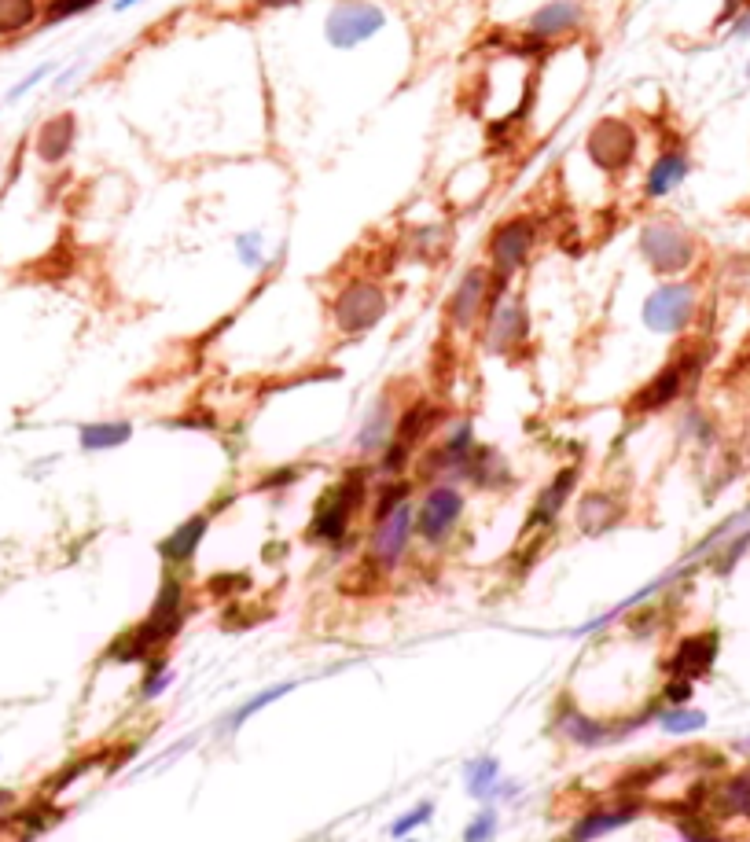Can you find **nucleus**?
Here are the masks:
<instances>
[{
  "instance_id": "f03ea898",
  "label": "nucleus",
  "mask_w": 750,
  "mask_h": 842,
  "mask_svg": "<svg viewBox=\"0 0 750 842\" xmlns=\"http://www.w3.org/2000/svg\"><path fill=\"white\" fill-rule=\"evenodd\" d=\"M640 258L651 265L655 276H681L699 262V239L677 217H651L640 228Z\"/></svg>"
},
{
  "instance_id": "9d476101",
  "label": "nucleus",
  "mask_w": 750,
  "mask_h": 842,
  "mask_svg": "<svg viewBox=\"0 0 750 842\" xmlns=\"http://www.w3.org/2000/svg\"><path fill=\"white\" fill-rule=\"evenodd\" d=\"M412 534H416V512H412V504L405 501V504H398L387 519H379V523L372 526V537H368V567H372L375 574L394 570L401 559H405V548H409Z\"/></svg>"
},
{
  "instance_id": "7c9ffc66",
  "label": "nucleus",
  "mask_w": 750,
  "mask_h": 842,
  "mask_svg": "<svg viewBox=\"0 0 750 842\" xmlns=\"http://www.w3.org/2000/svg\"><path fill=\"white\" fill-rule=\"evenodd\" d=\"M89 8H96V0H48L45 12H41V23H67V19H74V15L89 12Z\"/></svg>"
},
{
  "instance_id": "5701e85b",
  "label": "nucleus",
  "mask_w": 750,
  "mask_h": 842,
  "mask_svg": "<svg viewBox=\"0 0 750 842\" xmlns=\"http://www.w3.org/2000/svg\"><path fill=\"white\" fill-rule=\"evenodd\" d=\"M559 732H563L567 740L581 743V747H600V743H607V740H618L614 729H607L600 721L585 717L581 710H574V706H563V714H559Z\"/></svg>"
},
{
  "instance_id": "20e7f679",
  "label": "nucleus",
  "mask_w": 750,
  "mask_h": 842,
  "mask_svg": "<svg viewBox=\"0 0 750 842\" xmlns=\"http://www.w3.org/2000/svg\"><path fill=\"white\" fill-rule=\"evenodd\" d=\"M364 497H368V478H364L361 467H353V471H346V475L324 493V501L317 504L313 523H309V541H324V545L342 541L346 530H350V519L364 504Z\"/></svg>"
},
{
  "instance_id": "0eeeda50",
  "label": "nucleus",
  "mask_w": 750,
  "mask_h": 842,
  "mask_svg": "<svg viewBox=\"0 0 750 842\" xmlns=\"http://www.w3.org/2000/svg\"><path fill=\"white\" fill-rule=\"evenodd\" d=\"M383 317H387V291L368 276L350 280L331 302V320L342 335H364Z\"/></svg>"
},
{
  "instance_id": "4468645a",
  "label": "nucleus",
  "mask_w": 750,
  "mask_h": 842,
  "mask_svg": "<svg viewBox=\"0 0 750 842\" xmlns=\"http://www.w3.org/2000/svg\"><path fill=\"white\" fill-rule=\"evenodd\" d=\"M530 335V317H526V302L519 295L500 298V306L486 313V350L489 353H512L519 350Z\"/></svg>"
},
{
  "instance_id": "e433bc0d",
  "label": "nucleus",
  "mask_w": 750,
  "mask_h": 842,
  "mask_svg": "<svg viewBox=\"0 0 750 842\" xmlns=\"http://www.w3.org/2000/svg\"><path fill=\"white\" fill-rule=\"evenodd\" d=\"M48 70H52V67H37V70H34V74H30V78H26V81H23V85H15V89H12V92H8V100H19V96H23V92H30V89H34V85H37V81L45 78Z\"/></svg>"
},
{
  "instance_id": "c85d7f7f",
  "label": "nucleus",
  "mask_w": 750,
  "mask_h": 842,
  "mask_svg": "<svg viewBox=\"0 0 750 842\" xmlns=\"http://www.w3.org/2000/svg\"><path fill=\"white\" fill-rule=\"evenodd\" d=\"M467 791L475 798H489L497 791V758H478L464 769Z\"/></svg>"
},
{
  "instance_id": "39448f33",
  "label": "nucleus",
  "mask_w": 750,
  "mask_h": 842,
  "mask_svg": "<svg viewBox=\"0 0 750 842\" xmlns=\"http://www.w3.org/2000/svg\"><path fill=\"white\" fill-rule=\"evenodd\" d=\"M537 243V217L530 214H515L508 221H500L493 232H489L486 243V258H489V273L500 276V280H512L534 254Z\"/></svg>"
},
{
  "instance_id": "9b49d317",
  "label": "nucleus",
  "mask_w": 750,
  "mask_h": 842,
  "mask_svg": "<svg viewBox=\"0 0 750 842\" xmlns=\"http://www.w3.org/2000/svg\"><path fill=\"white\" fill-rule=\"evenodd\" d=\"M489 291H493V273H489V265H471V269L456 280L453 295L445 302V320H449L456 331H471L478 320H486Z\"/></svg>"
},
{
  "instance_id": "f257e3e1",
  "label": "nucleus",
  "mask_w": 750,
  "mask_h": 842,
  "mask_svg": "<svg viewBox=\"0 0 750 842\" xmlns=\"http://www.w3.org/2000/svg\"><path fill=\"white\" fill-rule=\"evenodd\" d=\"M181 626H184V585L177 578H166L159 596H155V604H151L148 618H144L137 629H129L125 637L114 640L111 651H107V659H114V662L159 659L162 644H170Z\"/></svg>"
},
{
  "instance_id": "a19ab883",
  "label": "nucleus",
  "mask_w": 750,
  "mask_h": 842,
  "mask_svg": "<svg viewBox=\"0 0 750 842\" xmlns=\"http://www.w3.org/2000/svg\"><path fill=\"white\" fill-rule=\"evenodd\" d=\"M133 4H140V0H118V8H133Z\"/></svg>"
},
{
  "instance_id": "aec40b11",
  "label": "nucleus",
  "mask_w": 750,
  "mask_h": 842,
  "mask_svg": "<svg viewBox=\"0 0 750 842\" xmlns=\"http://www.w3.org/2000/svg\"><path fill=\"white\" fill-rule=\"evenodd\" d=\"M206 530H210V515H192V519H184L177 530H173L166 541H159V556L166 559V563H188V559L195 556V548H199V541L206 537Z\"/></svg>"
},
{
  "instance_id": "a211bd4d",
  "label": "nucleus",
  "mask_w": 750,
  "mask_h": 842,
  "mask_svg": "<svg viewBox=\"0 0 750 842\" xmlns=\"http://www.w3.org/2000/svg\"><path fill=\"white\" fill-rule=\"evenodd\" d=\"M714 659H717V633H695V637H684L677 644V651H673L670 659V673L677 681H699L714 666Z\"/></svg>"
},
{
  "instance_id": "f8f14e48",
  "label": "nucleus",
  "mask_w": 750,
  "mask_h": 842,
  "mask_svg": "<svg viewBox=\"0 0 750 842\" xmlns=\"http://www.w3.org/2000/svg\"><path fill=\"white\" fill-rule=\"evenodd\" d=\"M460 515H464V493L456 490V486H449V482H438V486L423 497L420 512H416V534H420L423 541L438 545V541H445V537L453 534V526L460 523Z\"/></svg>"
},
{
  "instance_id": "72a5a7b5",
  "label": "nucleus",
  "mask_w": 750,
  "mask_h": 842,
  "mask_svg": "<svg viewBox=\"0 0 750 842\" xmlns=\"http://www.w3.org/2000/svg\"><path fill=\"white\" fill-rule=\"evenodd\" d=\"M173 684V673L162 666V659H151L148 662V677H144V688H140V695L144 699H155V695H162L166 688Z\"/></svg>"
},
{
  "instance_id": "f704fd0d",
  "label": "nucleus",
  "mask_w": 750,
  "mask_h": 842,
  "mask_svg": "<svg viewBox=\"0 0 750 842\" xmlns=\"http://www.w3.org/2000/svg\"><path fill=\"white\" fill-rule=\"evenodd\" d=\"M497 835V809H482L464 828V842H489Z\"/></svg>"
},
{
  "instance_id": "cd10ccee",
  "label": "nucleus",
  "mask_w": 750,
  "mask_h": 842,
  "mask_svg": "<svg viewBox=\"0 0 750 842\" xmlns=\"http://www.w3.org/2000/svg\"><path fill=\"white\" fill-rule=\"evenodd\" d=\"M412 251L427 258V262H438L449 251V228L445 225H420L412 232Z\"/></svg>"
},
{
  "instance_id": "423d86ee",
  "label": "nucleus",
  "mask_w": 750,
  "mask_h": 842,
  "mask_svg": "<svg viewBox=\"0 0 750 842\" xmlns=\"http://www.w3.org/2000/svg\"><path fill=\"white\" fill-rule=\"evenodd\" d=\"M637 151H640V133L633 122H625V118H600L596 126L589 129V137H585V155H589V162L596 166V170L603 173H625L633 162H637Z\"/></svg>"
},
{
  "instance_id": "b1692460",
  "label": "nucleus",
  "mask_w": 750,
  "mask_h": 842,
  "mask_svg": "<svg viewBox=\"0 0 750 842\" xmlns=\"http://www.w3.org/2000/svg\"><path fill=\"white\" fill-rule=\"evenodd\" d=\"M41 23V4L37 0H0V41L26 34Z\"/></svg>"
},
{
  "instance_id": "412c9836",
  "label": "nucleus",
  "mask_w": 750,
  "mask_h": 842,
  "mask_svg": "<svg viewBox=\"0 0 750 842\" xmlns=\"http://www.w3.org/2000/svg\"><path fill=\"white\" fill-rule=\"evenodd\" d=\"M622 519V501L611 493H585L578 501V526L585 534H603Z\"/></svg>"
},
{
  "instance_id": "393cba45",
  "label": "nucleus",
  "mask_w": 750,
  "mask_h": 842,
  "mask_svg": "<svg viewBox=\"0 0 750 842\" xmlns=\"http://www.w3.org/2000/svg\"><path fill=\"white\" fill-rule=\"evenodd\" d=\"M633 817H637V809H633V806L603 809V813H589V817H581L578 824H574V831H570V839H567V842L600 839V835H607V831H614V828H622V824H629Z\"/></svg>"
},
{
  "instance_id": "a878e982",
  "label": "nucleus",
  "mask_w": 750,
  "mask_h": 842,
  "mask_svg": "<svg viewBox=\"0 0 750 842\" xmlns=\"http://www.w3.org/2000/svg\"><path fill=\"white\" fill-rule=\"evenodd\" d=\"M133 438V427L125 420H103V423H85L78 431V442L81 449H89V453H100V449H118V445H125Z\"/></svg>"
},
{
  "instance_id": "58836bf2",
  "label": "nucleus",
  "mask_w": 750,
  "mask_h": 842,
  "mask_svg": "<svg viewBox=\"0 0 750 842\" xmlns=\"http://www.w3.org/2000/svg\"><path fill=\"white\" fill-rule=\"evenodd\" d=\"M739 19H743V23H736V34L747 37V34H750V12H747V15H739Z\"/></svg>"
},
{
  "instance_id": "f3484780",
  "label": "nucleus",
  "mask_w": 750,
  "mask_h": 842,
  "mask_svg": "<svg viewBox=\"0 0 750 842\" xmlns=\"http://www.w3.org/2000/svg\"><path fill=\"white\" fill-rule=\"evenodd\" d=\"M74 140H78V118L70 111L52 114V118L41 122V129H37V137H34L37 159L45 162V166H59V162L74 151Z\"/></svg>"
},
{
  "instance_id": "2f4dec72",
  "label": "nucleus",
  "mask_w": 750,
  "mask_h": 842,
  "mask_svg": "<svg viewBox=\"0 0 750 842\" xmlns=\"http://www.w3.org/2000/svg\"><path fill=\"white\" fill-rule=\"evenodd\" d=\"M409 490H412L409 482H390V486H383L379 497H375V523H379V519H387L398 504L409 501Z\"/></svg>"
},
{
  "instance_id": "bb28decb",
  "label": "nucleus",
  "mask_w": 750,
  "mask_h": 842,
  "mask_svg": "<svg viewBox=\"0 0 750 842\" xmlns=\"http://www.w3.org/2000/svg\"><path fill=\"white\" fill-rule=\"evenodd\" d=\"M714 802L725 817H747L750 820V769L747 773H736L732 780H725V784L717 787Z\"/></svg>"
},
{
  "instance_id": "4c0bfd02",
  "label": "nucleus",
  "mask_w": 750,
  "mask_h": 842,
  "mask_svg": "<svg viewBox=\"0 0 750 842\" xmlns=\"http://www.w3.org/2000/svg\"><path fill=\"white\" fill-rule=\"evenodd\" d=\"M250 4H258V8H287V4H298V0H250Z\"/></svg>"
},
{
  "instance_id": "4be33fe9",
  "label": "nucleus",
  "mask_w": 750,
  "mask_h": 842,
  "mask_svg": "<svg viewBox=\"0 0 750 842\" xmlns=\"http://www.w3.org/2000/svg\"><path fill=\"white\" fill-rule=\"evenodd\" d=\"M394 438V412H390V401L383 398L368 416H364L361 431H357V449L361 453H383Z\"/></svg>"
},
{
  "instance_id": "7ed1b4c3",
  "label": "nucleus",
  "mask_w": 750,
  "mask_h": 842,
  "mask_svg": "<svg viewBox=\"0 0 750 842\" xmlns=\"http://www.w3.org/2000/svg\"><path fill=\"white\" fill-rule=\"evenodd\" d=\"M703 365H706V342L703 346L692 342V346L677 350V357H673L670 365H662L659 372H655V376H651L648 383H644V387L629 398L625 412H629V416H651V412H662L666 405H673V401L681 398L684 390H688V383L699 379Z\"/></svg>"
},
{
  "instance_id": "6e6552de",
  "label": "nucleus",
  "mask_w": 750,
  "mask_h": 842,
  "mask_svg": "<svg viewBox=\"0 0 750 842\" xmlns=\"http://www.w3.org/2000/svg\"><path fill=\"white\" fill-rule=\"evenodd\" d=\"M699 309V287L692 280H673V284L655 287L644 302V324L659 335H681L695 320Z\"/></svg>"
},
{
  "instance_id": "6ab92c4d",
  "label": "nucleus",
  "mask_w": 750,
  "mask_h": 842,
  "mask_svg": "<svg viewBox=\"0 0 750 842\" xmlns=\"http://www.w3.org/2000/svg\"><path fill=\"white\" fill-rule=\"evenodd\" d=\"M574 486H578V467H563L552 482H548L545 490H541V497H537L534 512H530V523H526V530H537V526H552L556 523V515L563 512V504L570 501V493H574Z\"/></svg>"
},
{
  "instance_id": "c756f323",
  "label": "nucleus",
  "mask_w": 750,
  "mask_h": 842,
  "mask_svg": "<svg viewBox=\"0 0 750 842\" xmlns=\"http://www.w3.org/2000/svg\"><path fill=\"white\" fill-rule=\"evenodd\" d=\"M659 725L670 736H688V732H699L706 725V714L703 710H688V706H670V710H662L659 714Z\"/></svg>"
},
{
  "instance_id": "dca6fc26",
  "label": "nucleus",
  "mask_w": 750,
  "mask_h": 842,
  "mask_svg": "<svg viewBox=\"0 0 750 842\" xmlns=\"http://www.w3.org/2000/svg\"><path fill=\"white\" fill-rule=\"evenodd\" d=\"M688 173H692V159H688L684 144H666L648 166V173H644V199H651V203L666 199V195L677 192L688 181Z\"/></svg>"
},
{
  "instance_id": "c9c22d12",
  "label": "nucleus",
  "mask_w": 750,
  "mask_h": 842,
  "mask_svg": "<svg viewBox=\"0 0 750 842\" xmlns=\"http://www.w3.org/2000/svg\"><path fill=\"white\" fill-rule=\"evenodd\" d=\"M431 817V802H420V806L412 809V813H405V817H398L394 820V828H390V835H409V831H416L423 824V820Z\"/></svg>"
},
{
  "instance_id": "2eb2a0df",
  "label": "nucleus",
  "mask_w": 750,
  "mask_h": 842,
  "mask_svg": "<svg viewBox=\"0 0 750 842\" xmlns=\"http://www.w3.org/2000/svg\"><path fill=\"white\" fill-rule=\"evenodd\" d=\"M585 26V8L581 0H552V4H541L530 19H526V41L530 45H552V41H563V37L578 34Z\"/></svg>"
},
{
  "instance_id": "1a4fd4ad",
  "label": "nucleus",
  "mask_w": 750,
  "mask_h": 842,
  "mask_svg": "<svg viewBox=\"0 0 750 842\" xmlns=\"http://www.w3.org/2000/svg\"><path fill=\"white\" fill-rule=\"evenodd\" d=\"M438 420H442V409H434L431 401H416V405H409V409L401 412V420L394 423V438H390V445L383 449L379 471H383V475H398V471H405L412 449L438 427Z\"/></svg>"
},
{
  "instance_id": "ea45409f",
  "label": "nucleus",
  "mask_w": 750,
  "mask_h": 842,
  "mask_svg": "<svg viewBox=\"0 0 750 842\" xmlns=\"http://www.w3.org/2000/svg\"><path fill=\"white\" fill-rule=\"evenodd\" d=\"M12 802V791H0V806H8Z\"/></svg>"
},
{
  "instance_id": "ddd939ff",
  "label": "nucleus",
  "mask_w": 750,
  "mask_h": 842,
  "mask_svg": "<svg viewBox=\"0 0 750 842\" xmlns=\"http://www.w3.org/2000/svg\"><path fill=\"white\" fill-rule=\"evenodd\" d=\"M383 26V12L368 0H339L328 12V41L335 48H353Z\"/></svg>"
},
{
  "instance_id": "473e14b6",
  "label": "nucleus",
  "mask_w": 750,
  "mask_h": 842,
  "mask_svg": "<svg viewBox=\"0 0 750 842\" xmlns=\"http://www.w3.org/2000/svg\"><path fill=\"white\" fill-rule=\"evenodd\" d=\"M291 688H295V681L276 684V688H265L262 695H254V699H250V703L243 706V710H239L236 717H232V729H239V725H243V721H247L250 714H258V710H262L265 703H273V699H280V695H287V692H291Z\"/></svg>"
}]
</instances>
